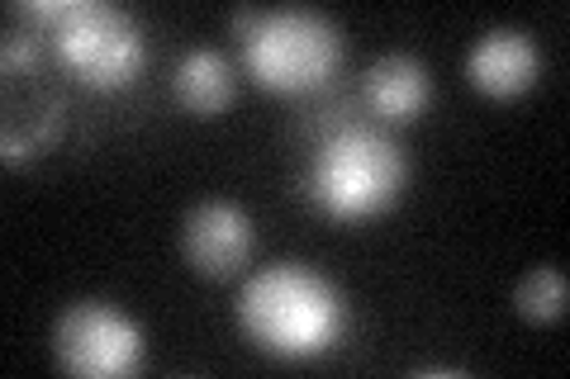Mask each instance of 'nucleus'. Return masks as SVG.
Instances as JSON below:
<instances>
[{
    "label": "nucleus",
    "mask_w": 570,
    "mask_h": 379,
    "mask_svg": "<svg viewBox=\"0 0 570 379\" xmlns=\"http://www.w3.org/2000/svg\"><path fill=\"white\" fill-rule=\"evenodd\" d=\"M186 261L195 266V276L228 280L238 276V266L253 257V213L234 200H205L186 213Z\"/></svg>",
    "instance_id": "nucleus-6"
},
{
    "label": "nucleus",
    "mask_w": 570,
    "mask_h": 379,
    "mask_svg": "<svg viewBox=\"0 0 570 379\" xmlns=\"http://www.w3.org/2000/svg\"><path fill=\"white\" fill-rule=\"evenodd\" d=\"M238 328L262 356L305 366L347 337V299L324 270L272 261L238 290Z\"/></svg>",
    "instance_id": "nucleus-1"
},
{
    "label": "nucleus",
    "mask_w": 570,
    "mask_h": 379,
    "mask_svg": "<svg viewBox=\"0 0 570 379\" xmlns=\"http://www.w3.org/2000/svg\"><path fill=\"white\" fill-rule=\"evenodd\" d=\"M542 71V48L528 29H513V24H499L490 29L485 39H475L471 58H466V77L475 90H485L494 100H513L532 90Z\"/></svg>",
    "instance_id": "nucleus-7"
},
{
    "label": "nucleus",
    "mask_w": 570,
    "mask_h": 379,
    "mask_svg": "<svg viewBox=\"0 0 570 379\" xmlns=\"http://www.w3.org/2000/svg\"><path fill=\"white\" fill-rule=\"evenodd\" d=\"M52 356L67 375H129L142 366V328L110 299H77L52 322Z\"/></svg>",
    "instance_id": "nucleus-5"
},
{
    "label": "nucleus",
    "mask_w": 570,
    "mask_h": 379,
    "mask_svg": "<svg viewBox=\"0 0 570 379\" xmlns=\"http://www.w3.org/2000/svg\"><path fill=\"white\" fill-rule=\"evenodd\" d=\"M43 39L71 77L96 90L129 86L148 58L142 24L110 0H58V14L43 24Z\"/></svg>",
    "instance_id": "nucleus-4"
},
{
    "label": "nucleus",
    "mask_w": 570,
    "mask_h": 379,
    "mask_svg": "<svg viewBox=\"0 0 570 379\" xmlns=\"http://www.w3.org/2000/svg\"><path fill=\"white\" fill-rule=\"evenodd\" d=\"M305 186L318 213H328L337 223H362L385 213L404 195L409 157L385 129L343 123L314 148Z\"/></svg>",
    "instance_id": "nucleus-2"
},
{
    "label": "nucleus",
    "mask_w": 570,
    "mask_h": 379,
    "mask_svg": "<svg viewBox=\"0 0 570 379\" xmlns=\"http://www.w3.org/2000/svg\"><path fill=\"white\" fill-rule=\"evenodd\" d=\"M433 100V77L414 52H385L366 71V104L385 123H409Z\"/></svg>",
    "instance_id": "nucleus-8"
},
{
    "label": "nucleus",
    "mask_w": 570,
    "mask_h": 379,
    "mask_svg": "<svg viewBox=\"0 0 570 379\" xmlns=\"http://www.w3.org/2000/svg\"><path fill=\"white\" fill-rule=\"evenodd\" d=\"M513 309L532 322H561L570 309V280L561 266H532L528 276L513 285Z\"/></svg>",
    "instance_id": "nucleus-10"
},
{
    "label": "nucleus",
    "mask_w": 570,
    "mask_h": 379,
    "mask_svg": "<svg viewBox=\"0 0 570 379\" xmlns=\"http://www.w3.org/2000/svg\"><path fill=\"white\" fill-rule=\"evenodd\" d=\"M171 81H176V100L200 119L228 110V104H234V90H238L234 67H228V58L219 48H186Z\"/></svg>",
    "instance_id": "nucleus-9"
},
{
    "label": "nucleus",
    "mask_w": 570,
    "mask_h": 379,
    "mask_svg": "<svg viewBox=\"0 0 570 379\" xmlns=\"http://www.w3.org/2000/svg\"><path fill=\"white\" fill-rule=\"evenodd\" d=\"M243 67L262 90L305 96L343 67V29L309 6L257 10L253 29L243 33Z\"/></svg>",
    "instance_id": "nucleus-3"
}]
</instances>
